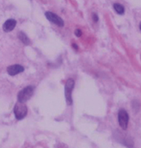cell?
Segmentation results:
<instances>
[{
  "mask_svg": "<svg viewBox=\"0 0 141 148\" xmlns=\"http://www.w3.org/2000/svg\"><path fill=\"white\" fill-rule=\"evenodd\" d=\"M33 90H34V87L33 86H28V87H25L24 89L22 90L18 95L19 102H26L28 100L32 97V95H33Z\"/></svg>",
  "mask_w": 141,
  "mask_h": 148,
  "instance_id": "obj_1",
  "label": "cell"
},
{
  "mask_svg": "<svg viewBox=\"0 0 141 148\" xmlns=\"http://www.w3.org/2000/svg\"><path fill=\"white\" fill-rule=\"evenodd\" d=\"M27 107L24 105V103L18 102L16 104L15 107H14V114L18 120L24 119L27 115Z\"/></svg>",
  "mask_w": 141,
  "mask_h": 148,
  "instance_id": "obj_2",
  "label": "cell"
},
{
  "mask_svg": "<svg viewBox=\"0 0 141 148\" xmlns=\"http://www.w3.org/2000/svg\"><path fill=\"white\" fill-rule=\"evenodd\" d=\"M75 86V81L73 79H68L66 82L65 87H64V94H65L66 101L68 103V105H71L72 104V90L74 89Z\"/></svg>",
  "mask_w": 141,
  "mask_h": 148,
  "instance_id": "obj_3",
  "label": "cell"
},
{
  "mask_svg": "<svg viewBox=\"0 0 141 148\" xmlns=\"http://www.w3.org/2000/svg\"><path fill=\"white\" fill-rule=\"evenodd\" d=\"M118 120L120 127L124 130H126L128 127L129 123V115L126 110L120 109L119 111Z\"/></svg>",
  "mask_w": 141,
  "mask_h": 148,
  "instance_id": "obj_4",
  "label": "cell"
},
{
  "mask_svg": "<svg viewBox=\"0 0 141 148\" xmlns=\"http://www.w3.org/2000/svg\"><path fill=\"white\" fill-rule=\"evenodd\" d=\"M45 16L48 21H50L51 23H54V24H56L57 26H59V27H63L64 26L63 20L55 13L48 11V12L45 13Z\"/></svg>",
  "mask_w": 141,
  "mask_h": 148,
  "instance_id": "obj_5",
  "label": "cell"
},
{
  "mask_svg": "<svg viewBox=\"0 0 141 148\" xmlns=\"http://www.w3.org/2000/svg\"><path fill=\"white\" fill-rule=\"evenodd\" d=\"M24 71V68L20 65H13L7 68V73L10 76H15Z\"/></svg>",
  "mask_w": 141,
  "mask_h": 148,
  "instance_id": "obj_6",
  "label": "cell"
},
{
  "mask_svg": "<svg viewBox=\"0 0 141 148\" xmlns=\"http://www.w3.org/2000/svg\"><path fill=\"white\" fill-rule=\"evenodd\" d=\"M16 25V21L14 19H9L4 23L3 24V31L5 32H9L12 31L13 29L15 28Z\"/></svg>",
  "mask_w": 141,
  "mask_h": 148,
  "instance_id": "obj_7",
  "label": "cell"
},
{
  "mask_svg": "<svg viewBox=\"0 0 141 148\" xmlns=\"http://www.w3.org/2000/svg\"><path fill=\"white\" fill-rule=\"evenodd\" d=\"M114 10H116V12L119 15H123L125 13V8L123 5H121L119 3H115L113 5Z\"/></svg>",
  "mask_w": 141,
  "mask_h": 148,
  "instance_id": "obj_8",
  "label": "cell"
},
{
  "mask_svg": "<svg viewBox=\"0 0 141 148\" xmlns=\"http://www.w3.org/2000/svg\"><path fill=\"white\" fill-rule=\"evenodd\" d=\"M18 37H19V39H20V41H22L24 45H30V39L28 38V37L25 34L23 33V32H20V33L18 34Z\"/></svg>",
  "mask_w": 141,
  "mask_h": 148,
  "instance_id": "obj_9",
  "label": "cell"
},
{
  "mask_svg": "<svg viewBox=\"0 0 141 148\" xmlns=\"http://www.w3.org/2000/svg\"><path fill=\"white\" fill-rule=\"evenodd\" d=\"M75 35L77 36V37H81V30H79V29H77L75 31Z\"/></svg>",
  "mask_w": 141,
  "mask_h": 148,
  "instance_id": "obj_10",
  "label": "cell"
},
{
  "mask_svg": "<svg viewBox=\"0 0 141 148\" xmlns=\"http://www.w3.org/2000/svg\"><path fill=\"white\" fill-rule=\"evenodd\" d=\"M92 17H93V21H95V22H98V16H97V14L94 13L93 15H92Z\"/></svg>",
  "mask_w": 141,
  "mask_h": 148,
  "instance_id": "obj_11",
  "label": "cell"
},
{
  "mask_svg": "<svg viewBox=\"0 0 141 148\" xmlns=\"http://www.w3.org/2000/svg\"><path fill=\"white\" fill-rule=\"evenodd\" d=\"M73 47L75 49V50H77L78 49V46L76 45H75V44H73Z\"/></svg>",
  "mask_w": 141,
  "mask_h": 148,
  "instance_id": "obj_12",
  "label": "cell"
}]
</instances>
